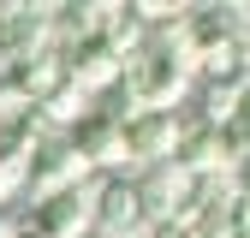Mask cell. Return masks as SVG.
Listing matches in <instances>:
<instances>
[{
  "label": "cell",
  "instance_id": "obj_1",
  "mask_svg": "<svg viewBox=\"0 0 250 238\" xmlns=\"http://www.w3.org/2000/svg\"><path fill=\"white\" fill-rule=\"evenodd\" d=\"M137 185V208L149 226H179L185 202H191V173H185L179 161H155L143 167V178H131Z\"/></svg>",
  "mask_w": 250,
  "mask_h": 238
},
{
  "label": "cell",
  "instance_id": "obj_2",
  "mask_svg": "<svg viewBox=\"0 0 250 238\" xmlns=\"http://www.w3.org/2000/svg\"><path fill=\"white\" fill-rule=\"evenodd\" d=\"M54 48V6H24V0H0V60H30Z\"/></svg>",
  "mask_w": 250,
  "mask_h": 238
},
{
  "label": "cell",
  "instance_id": "obj_3",
  "mask_svg": "<svg viewBox=\"0 0 250 238\" xmlns=\"http://www.w3.org/2000/svg\"><path fill=\"white\" fill-rule=\"evenodd\" d=\"M66 143L83 155V167L96 173V178H107V173H119V167H131V155H125V125H119V119H107V113H96V107H89L78 125L66 131Z\"/></svg>",
  "mask_w": 250,
  "mask_h": 238
},
{
  "label": "cell",
  "instance_id": "obj_4",
  "mask_svg": "<svg viewBox=\"0 0 250 238\" xmlns=\"http://www.w3.org/2000/svg\"><path fill=\"white\" fill-rule=\"evenodd\" d=\"M89 178H96V173L83 167V155H78V149H72L66 137H48V143L36 149V161H30L24 191L42 202V197H54V191H78V185H89Z\"/></svg>",
  "mask_w": 250,
  "mask_h": 238
},
{
  "label": "cell",
  "instance_id": "obj_5",
  "mask_svg": "<svg viewBox=\"0 0 250 238\" xmlns=\"http://www.w3.org/2000/svg\"><path fill=\"white\" fill-rule=\"evenodd\" d=\"M89 197H96V232L102 238H137L149 220H143V208H137V185L131 178H89Z\"/></svg>",
  "mask_w": 250,
  "mask_h": 238
},
{
  "label": "cell",
  "instance_id": "obj_6",
  "mask_svg": "<svg viewBox=\"0 0 250 238\" xmlns=\"http://www.w3.org/2000/svg\"><path fill=\"white\" fill-rule=\"evenodd\" d=\"M60 60H66V78L83 89V96H107V89L125 78V60L113 54L107 36H83L72 48H60Z\"/></svg>",
  "mask_w": 250,
  "mask_h": 238
},
{
  "label": "cell",
  "instance_id": "obj_7",
  "mask_svg": "<svg viewBox=\"0 0 250 238\" xmlns=\"http://www.w3.org/2000/svg\"><path fill=\"white\" fill-rule=\"evenodd\" d=\"M30 226H36L42 238H89V232H96V197H89V185L42 197Z\"/></svg>",
  "mask_w": 250,
  "mask_h": 238
},
{
  "label": "cell",
  "instance_id": "obj_8",
  "mask_svg": "<svg viewBox=\"0 0 250 238\" xmlns=\"http://www.w3.org/2000/svg\"><path fill=\"white\" fill-rule=\"evenodd\" d=\"M179 113H131L125 119V155H131L137 167H155V161H173L179 155Z\"/></svg>",
  "mask_w": 250,
  "mask_h": 238
},
{
  "label": "cell",
  "instance_id": "obj_9",
  "mask_svg": "<svg viewBox=\"0 0 250 238\" xmlns=\"http://www.w3.org/2000/svg\"><path fill=\"white\" fill-rule=\"evenodd\" d=\"M191 178H221L232 173V155H227V131L221 125H185L179 137V155H173Z\"/></svg>",
  "mask_w": 250,
  "mask_h": 238
},
{
  "label": "cell",
  "instance_id": "obj_10",
  "mask_svg": "<svg viewBox=\"0 0 250 238\" xmlns=\"http://www.w3.org/2000/svg\"><path fill=\"white\" fill-rule=\"evenodd\" d=\"M6 78H12V89H18V96H24L30 107H36V101L48 96V89H60V83H66V60H60V48H48V54L12 60V66H6Z\"/></svg>",
  "mask_w": 250,
  "mask_h": 238
},
{
  "label": "cell",
  "instance_id": "obj_11",
  "mask_svg": "<svg viewBox=\"0 0 250 238\" xmlns=\"http://www.w3.org/2000/svg\"><path fill=\"white\" fill-rule=\"evenodd\" d=\"M244 89H250L244 78H197V101H203V119H197V125H232Z\"/></svg>",
  "mask_w": 250,
  "mask_h": 238
},
{
  "label": "cell",
  "instance_id": "obj_12",
  "mask_svg": "<svg viewBox=\"0 0 250 238\" xmlns=\"http://www.w3.org/2000/svg\"><path fill=\"white\" fill-rule=\"evenodd\" d=\"M0 238H18V220L6 215V208H0Z\"/></svg>",
  "mask_w": 250,
  "mask_h": 238
},
{
  "label": "cell",
  "instance_id": "obj_13",
  "mask_svg": "<svg viewBox=\"0 0 250 238\" xmlns=\"http://www.w3.org/2000/svg\"><path fill=\"white\" fill-rule=\"evenodd\" d=\"M12 191H18V185H12V173H6V167H0V202H6Z\"/></svg>",
  "mask_w": 250,
  "mask_h": 238
},
{
  "label": "cell",
  "instance_id": "obj_14",
  "mask_svg": "<svg viewBox=\"0 0 250 238\" xmlns=\"http://www.w3.org/2000/svg\"><path fill=\"white\" fill-rule=\"evenodd\" d=\"M232 18H238V24H244V30H250V6H232Z\"/></svg>",
  "mask_w": 250,
  "mask_h": 238
},
{
  "label": "cell",
  "instance_id": "obj_15",
  "mask_svg": "<svg viewBox=\"0 0 250 238\" xmlns=\"http://www.w3.org/2000/svg\"><path fill=\"white\" fill-rule=\"evenodd\" d=\"M18 238H42V232H36V226H18Z\"/></svg>",
  "mask_w": 250,
  "mask_h": 238
},
{
  "label": "cell",
  "instance_id": "obj_16",
  "mask_svg": "<svg viewBox=\"0 0 250 238\" xmlns=\"http://www.w3.org/2000/svg\"><path fill=\"white\" fill-rule=\"evenodd\" d=\"M0 72H6V60H0Z\"/></svg>",
  "mask_w": 250,
  "mask_h": 238
}]
</instances>
